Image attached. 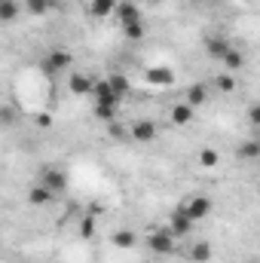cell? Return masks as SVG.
<instances>
[{
    "mask_svg": "<svg viewBox=\"0 0 260 263\" xmlns=\"http://www.w3.org/2000/svg\"><path fill=\"white\" fill-rule=\"evenodd\" d=\"M236 156H239L242 162H254V159L260 156V144H257V141H245V144H239Z\"/></svg>",
    "mask_w": 260,
    "mask_h": 263,
    "instance_id": "ac0fdd59",
    "label": "cell"
},
{
    "mask_svg": "<svg viewBox=\"0 0 260 263\" xmlns=\"http://www.w3.org/2000/svg\"><path fill=\"white\" fill-rule=\"evenodd\" d=\"M117 3L120 0H89V15L92 18H107V15H114Z\"/></svg>",
    "mask_w": 260,
    "mask_h": 263,
    "instance_id": "4fadbf2b",
    "label": "cell"
},
{
    "mask_svg": "<svg viewBox=\"0 0 260 263\" xmlns=\"http://www.w3.org/2000/svg\"><path fill=\"white\" fill-rule=\"evenodd\" d=\"M18 123V107L15 104H0V126H15Z\"/></svg>",
    "mask_w": 260,
    "mask_h": 263,
    "instance_id": "603a6c76",
    "label": "cell"
},
{
    "mask_svg": "<svg viewBox=\"0 0 260 263\" xmlns=\"http://www.w3.org/2000/svg\"><path fill=\"white\" fill-rule=\"evenodd\" d=\"M205 98H208V89H205L202 83H193V86L187 89V101H184V104H190V107L196 110V107H199V104H202Z\"/></svg>",
    "mask_w": 260,
    "mask_h": 263,
    "instance_id": "e0dca14e",
    "label": "cell"
},
{
    "mask_svg": "<svg viewBox=\"0 0 260 263\" xmlns=\"http://www.w3.org/2000/svg\"><path fill=\"white\" fill-rule=\"evenodd\" d=\"M80 236H83V239H92V236H95V217L86 214V217L80 220Z\"/></svg>",
    "mask_w": 260,
    "mask_h": 263,
    "instance_id": "83f0119b",
    "label": "cell"
},
{
    "mask_svg": "<svg viewBox=\"0 0 260 263\" xmlns=\"http://www.w3.org/2000/svg\"><path fill=\"white\" fill-rule=\"evenodd\" d=\"M190 260L193 263H208L211 260V242H196L190 248Z\"/></svg>",
    "mask_w": 260,
    "mask_h": 263,
    "instance_id": "ffe728a7",
    "label": "cell"
},
{
    "mask_svg": "<svg viewBox=\"0 0 260 263\" xmlns=\"http://www.w3.org/2000/svg\"><path fill=\"white\" fill-rule=\"evenodd\" d=\"M107 83H110V89H114V95H117L120 101L129 95V80H126L123 73H114V77H107Z\"/></svg>",
    "mask_w": 260,
    "mask_h": 263,
    "instance_id": "44dd1931",
    "label": "cell"
},
{
    "mask_svg": "<svg viewBox=\"0 0 260 263\" xmlns=\"http://www.w3.org/2000/svg\"><path fill=\"white\" fill-rule=\"evenodd\" d=\"M37 184H43L52 196H65L67 193V175H65V168H43L40 175H37Z\"/></svg>",
    "mask_w": 260,
    "mask_h": 263,
    "instance_id": "7a4b0ae2",
    "label": "cell"
},
{
    "mask_svg": "<svg viewBox=\"0 0 260 263\" xmlns=\"http://www.w3.org/2000/svg\"><path fill=\"white\" fill-rule=\"evenodd\" d=\"M114 15L120 18V25H132V22H144V15H141V9L129 3V0H123V3H117V9H114Z\"/></svg>",
    "mask_w": 260,
    "mask_h": 263,
    "instance_id": "ba28073f",
    "label": "cell"
},
{
    "mask_svg": "<svg viewBox=\"0 0 260 263\" xmlns=\"http://www.w3.org/2000/svg\"><path fill=\"white\" fill-rule=\"evenodd\" d=\"M129 138L141 141V144H150V141L156 138V123H150V120H138V123L129 129Z\"/></svg>",
    "mask_w": 260,
    "mask_h": 263,
    "instance_id": "52a82bcc",
    "label": "cell"
},
{
    "mask_svg": "<svg viewBox=\"0 0 260 263\" xmlns=\"http://www.w3.org/2000/svg\"><path fill=\"white\" fill-rule=\"evenodd\" d=\"M110 245L120 248V251H132V248L138 245V233H135V230H114Z\"/></svg>",
    "mask_w": 260,
    "mask_h": 263,
    "instance_id": "9c48e42d",
    "label": "cell"
},
{
    "mask_svg": "<svg viewBox=\"0 0 260 263\" xmlns=\"http://www.w3.org/2000/svg\"><path fill=\"white\" fill-rule=\"evenodd\" d=\"M199 162H202L205 168H214V165L220 162V156H217V150H214V147H205V150L199 153Z\"/></svg>",
    "mask_w": 260,
    "mask_h": 263,
    "instance_id": "d4e9b609",
    "label": "cell"
},
{
    "mask_svg": "<svg viewBox=\"0 0 260 263\" xmlns=\"http://www.w3.org/2000/svg\"><path fill=\"white\" fill-rule=\"evenodd\" d=\"M0 3H3V0H0Z\"/></svg>",
    "mask_w": 260,
    "mask_h": 263,
    "instance_id": "4dcf8cb0",
    "label": "cell"
},
{
    "mask_svg": "<svg viewBox=\"0 0 260 263\" xmlns=\"http://www.w3.org/2000/svg\"><path fill=\"white\" fill-rule=\"evenodd\" d=\"M227 49H230V43H227L220 34H211V37H205V52H208L211 59H224V55H227Z\"/></svg>",
    "mask_w": 260,
    "mask_h": 263,
    "instance_id": "7c38bea8",
    "label": "cell"
},
{
    "mask_svg": "<svg viewBox=\"0 0 260 263\" xmlns=\"http://www.w3.org/2000/svg\"><path fill=\"white\" fill-rule=\"evenodd\" d=\"M52 3H55V0H25L22 9L31 12V15H46V12L52 9Z\"/></svg>",
    "mask_w": 260,
    "mask_h": 263,
    "instance_id": "d6986e66",
    "label": "cell"
},
{
    "mask_svg": "<svg viewBox=\"0 0 260 263\" xmlns=\"http://www.w3.org/2000/svg\"><path fill=\"white\" fill-rule=\"evenodd\" d=\"M107 135H110V138H117V141H126V138H129V129H126L123 123H117V120H114V123H107Z\"/></svg>",
    "mask_w": 260,
    "mask_h": 263,
    "instance_id": "4316f807",
    "label": "cell"
},
{
    "mask_svg": "<svg viewBox=\"0 0 260 263\" xmlns=\"http://www.w3.org/2000/svg\"><path fill=\"white\" fill-rule=\"evenodd\" d=\"M92 77H86V73H70V80H67V89L73 92V95H92Z\"/></svg>",
    "mask_w": 260,
    "mask_h": 263,
    "instance_id": "8fae6325",
    "label": "cell"
},
{
    "mask_svg": "<svg viewBox=\"0 0 260 263\" xmlns=\"http://www.w3.org/2000/svg\"><path fill=\"white\" fill-rule=\"evenodd\" d=\"M220 62L230 67V70H239V67H245V55H242L239 49H233V46H230V49H227V55H224Z\"/></svg>",
    "mask_w": 260,
    "mask_h": 263,
    "instance_id": "7402d4cb",
    "label": "cell"
},
{
    "mask_svg": "<svg viewBox=\"0 0 260 263\" xmlns=\"http://www.w3.org/2000/svg\"><path fill=\"white\" fill-rule=\"evenodd\" d=\"M37 126L49 129V126H52V117H49V114H37Z\"/></svg>",
    "mask_w": 260,
    "mask_h": 263,
    "instance_id": "f546056e",
    "label": "cell"
},
{
    "mask_svg": "<svg viewBox=\"0 0 260 263\" xmlns=\"http://www.w3.org/2000/svg\"><path fill=\"white\" fill-rule=\"evenodd\" d=\"M22 15V3L18 0H3L0 3V22H15Z\"/></svg>",
    "mask_w": 260,
    "mask_h": 263,
    "instance_id": "2e32d148",
    "label": "cell"
},
{
    "mask_svg": "<svg viewBox=\"0 0 260 263\" xmlns=\"http://www.w3.org/2000/svg\"><path fill=\"white\" fill-rule=\"evenodd\" d=\"M92 114H95L101 123H114V120H117V114H120V101H95Z\"/></svg>",
    "mask_w": 260,
    "mask_h": 263,
    "instance_id": "30bf717a",
    "label": "cell"
},
{
    "mask_svg": "<svg viewBox=\"0 0 260 263\" xmlns=\"http://www.w3.org/2000/svg\"><path fill=\"white\" fill-rule=\"evenodd\" d=\"M214 86L220 92H236V77L233 73H220V77H214Z\"/></svg>",
    "mask_w": 260,
    "mask_h": 263,
    "instance_id": "cb8c5ba5",
    "label": "cell"
},
{
    "mask_svg": "<svg viewBox=\"0 0 260 263\" xmlns=\"http://www.w3.org/2000/svg\"><path fill=\"white\" fill-rule=\"evenodd\" d=\"M169 117H172V123H175V126H187V123L193 120V107H190V104H184V101H178V104H172Z\"/></svg>",
    "mask_w": 260,
    "mask_h": 263,
    "instance_id": "9a60e30c",
    "label": "cell"
},
{
    "mask_svg": "<svg viewBox=\"0 0 260 263\" xmlns=\"http://www.w3.org/2000/svg\"><path fill=\"white\" fill-rule=\"evenodd\" d=\"M175 242L178 239L169 230H150V236H147V248L153 254H175Z\"/></svg>",
    "mask_w": 260,
    "mask_h": 263,
    "instance_id": "3957f363",
    "label": "cell"
},
{
    "mask_svg": "<svg viewBox=\"0 0 260 263\" xmlns=\"http://www.w3.org/2000/svg\"><path fill=\"white\" fill-rule=\"evenodd\" d=\"M144 80H147L150 86H156V89H165V86L175 83V70H172V67H147Z\"/></svg>",
    "mask_w": 260,
    "mask_h": 263,
    "instance_id": "8992f818",
    "label": "cell"
},
{
    "mask_svg": "<svg viewBox=\"0 0 260 263\" xmlns=\"http://www.w3.org/2000/svg\"><path fill=\"white\" fill-rule=\"evenodd\" d=\"M123 34L129 40H141L144 37V22H132V25H123Z\"/></svg>",
    "mask_w": 260,
    "mask_h": 263,
    "instance_id": "484cf974",
    "label": "cell"
},
{
    "mask_svg": "<svg viewBox=\"0 0 260 263\" xmlns=\"http://www.w3.org/2000/svg\"><path fill=\"white\" fill-rule=\"evenodd\" d=\"M248 120H251V126H257V123H260V107H257V104H251V110H248Z\"/></svg>",
    "mask_w": 260,
    "mask_h": 263,
    "instance_id": "f1b7e54d",
    "label": "cell"
},
{
    "mask_svg": "<svg viewBox=\"0 0 260 263\" xmlns=\"http://www.w3.org/2000/svg\"><path fill=\"white\" fill-rule=\"evenodd\" d=\"M165 230H169L175 239H184V236H190V233H193V220H190L181 208H175V211H172V217H169V227H165Z\"/></svg>",
    "mask_w": 260,
    "mask_h": 263,
    "instance_id": "277c9868",
    "label": "cell"
},
{
    "mask_svg": "<svg viewBox=\"0 0 260 263\" xmlns=\"http://www.w3.org/2000/svg\"><path fill=\"white\" fill-rule=\"evenodd\" d=\"M52 199H55V196H52L43 184H34V187L28 190V205H34V208H43V205H49Z\"/></svg>",
    "mask_w": 260,
    "mask_h": 263,
    "instance_id": "5bb4252c",
    "label": "cell"
},
{
    "mask_svg": "<svg viewBox=\"0 0 260 263\" xmlns=\"http://www.w3.org/2000/svg\"><path fill=\"white\" fill-rule=\"evenodd\" d=\"M70 62H73V55H70L67 49H52V52L46 55L43 67H46V73H62V70L70 67Z\"/></svg>",
    "mask_w": 260,
    "mask_h": 263,
    "instance_id": "5b68a950",
    "label": "cell"
},
{
    "mask_svg": "<svg viewBox=\"0 0 260 263\" xmlns=\"http://www.w3.org/2000/svg\"><path fill=\"white\" fill-rule=\"evenodd\" d=\"M193 223H199V220H205V217H211V211H214V202L208 196H190V199H184L181 205H178Z\"/></svg>",
    "mask_w": 260,
    "mask_h": 263,
    "instance_id": "6da1fadb",
    "label": "cell"
}]
</instances>
